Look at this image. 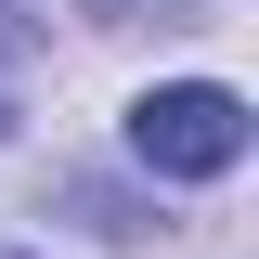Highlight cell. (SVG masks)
Masks as SVG:
<instances>
[{
  "label": "cell",
  "mask_w": 259,
  "mask_h": 259,
  "mask_svg": "<svg viewBox=\"0 0 259 259\" xmlns=\"http://www.w3.org/2000/svg\"><path fill=\"white\" fill-rule=\"evenodd\" d=\"M0 259H26V246H0Z\"/></svg>",
  "instance_id": "obj_3"
},
{
  "label": "cell",
  "mask_w": 259,
  "mask_h": 259,
  "mask_svg": "<svg viewBox=\"0 0 259 259\" xmlns=\"http://www.w3.org/2000/svg\"><path fill=\"white\" fill-rule=\"evenodd\" d=\"M130 156L156 168V182H221V168L246 156V91H221V78L143 91V104H130Z\"/></svg>",
  "instance_id": "obj_1"
},
{
  "label": "cell",
  "mask_w": 259,
  "mask_h": 259,
  "mask_svg": "<svg viewBox=\"0 0 259 259\" xmlns=\"http://www.w3.org/2000/svg\"><path fill=\"white\" fill-rule=\"evenodd\" d=\"M0 130H13V91H0Z\"/></svg>",
  "instance_id": "obj_2"
}]
</instances>
